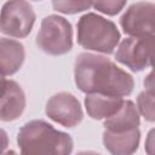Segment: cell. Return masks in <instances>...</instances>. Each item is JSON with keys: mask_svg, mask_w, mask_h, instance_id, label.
I'll return each mask as SVG.
<instances>
[{"mask_svg": "<svg viewBox=\"0 0 155 155\" xmlns=\"http://www.w3.org/2000/svg\"><path fill=\"white\" fill-rule=\"evenodd\" d=\"M74 79L84 93H104L126 97L134 88L131 74L109 58L90 52L80 53L74 63Z\"/></svg>", "mask_w": 155, "mask_h": 155, "instance_id": "6da1fadb", "label": "cell"}, {"mask_svg": "<svg viewBox=\"0 0 155 155\" xmlns=\"http://www.w3.org/2000/svg\"><path fill=\"white\" fill-rule=\"evenodd\" d=\"M17 144L22 154L67 155L73 151V138L56 130L44 120H31L23 125L17 134Z\"/></svg>", "mask_w": 155, "mask_h": 155, "instance_id": "7a4b0ae2", "label": "cell"}, {"mask_svg": "<svg viewBox=\"0 0 155 155\" xmlns=\"http://www.w3.org/2000/svg\"><path fill=\"white\" fill-rule=\"evenodd\" d=\"M120 41L114 22L97 13H86L78 22V44L88 51L111 54Z\"/></svg>", "mask_w": 155, "mask_h": 155, "instance_id": "3957f363", "label": "cell"}, {"mask_svg": "<svg viewBox=\"0 0 155 155\" xmlns=\"http://www.w3.org/2000/svg\"><path fill=\"white\" fill-rule=\"evenodd\" d=\"M38 47L50 56H62L73 48V28L68 19L58 15L46 16L36 35Z\"/></svg>", "mask_w": 155, "mask_h": 155, "instance_id": "277c9868", "label": "cell"}, {"mask_svg": "<svg viewBox=\"0 0 155 155\" xmlns=\"http://www.w3.org/2000/svg\"><path fill=\"white\" fill-rule=\"evenodd\" d=\"M36 15L27 0H7L0 11V33L23 39L33 29Z\"/></svg>", "mask_w": 155, "mask_h": 155, "instance_id": "5b68a950", "label": "cell"}, {"mask_svg": "<svg viewBox=\"0 0 155 155\" xmlns=\"http://www.w3.org/2000/svg\"><path fill=\"white\" fill-rule=\"evenodd\" d=\"M154 54V35L130 36L124 39L115 53V59L134 73L151 67Z\"/></svg>", "mask_w": 155, "mask_h": 155, "instance_id": "8992f818", "label": "cell"}, {"mask_svg": "<svg viewBox=\"0 0 155 155\" xmlns=\"http://www.w3.org/2000/svg\"><path fill=\"white\" fill-rule=\"evenodd\" d=\"M45 113L51 120L68 128L78 126L84 119L80 102L69 92H58L50 97Z\"/></svg>", "mask_w": 155, "mask_h": 155, "instance_id": "52a82bcc", "label": "cell"}, {"mask_svg": "<svg viewBox=\"0 0 155 155\" xmlns=\"http://www.w3.org/2000/svg\"><path fill=\"white\" fill-rule=\"evenodd\" d=\"M154 10L153 2L140 1L132 4L120 18V25L130 36L154 35Z\"/></svg>", "mask_w": 155, "mask_h": 155, "instance_id": "ba28073f", "label": "cell"}, {"mask_svg": "<svg viewBox=\"0 0 155 155\" xmlns=\"http://www.w3.org/2000/svg\"><path fill=\"white\" fill-rule=\"evenodd\" d=\"M25 93L15 80H6L0 90V120L5 122L19 119L25 109Z\"/></svg>", "mask_w": 155, "mask_h": 155, "instance_id": "9c48e42d", "label": "cell"}, {"mask_svg": "<svg viewBox=\"0 0 155 155\" xmlns=\"http://www.w3.org/2000/svg\"><path fill=\"white\" fill-rule=\"evenodd\" d=\"M140 140V131L138 127L126 131L103 132V144L105 149L115 155H128L137 151Z\"/></svg>", "mask_w": 155, "mask_h": 155, "instance_id": "30bf717a", "label": "cell"}, {"mask_svg": "<svg viewBox=\"0 0 155 155\" xmlns=\"http://www.w3.org/2000/svg\"><path fill=\"white\" fill-rule=\"evenodd\" d=\"M25 59L24 46L13 39L0 38V73L13 75L23 65Z\"/></svg>", "mask_w": 155, "mask_h": 155, "instance_id": "8fae6325", "label": "cell"}, {"mask_svg": "<svg viewBox=\"0 0 155 155\" xmlns=\"http://www.w3.org/2000/svg\"><path fill=\"white\" fill-rule=\"evenodd\" d=\"M122 102V97L104 93H86L85 97L86 111L93 120H102L113 115L121 107Z\"/></svg>", "mask_w": 155, "mask_h": 155, "instance_id": "7c38bea8", "label": "cell"}, {"mask_svg": "<svg viewBox=\"0 0 155 155\" xmlns=\"http://www.w3.org/2000/svg\"><path fill=\"white\" fill-rule=\"evenodd\" d=\"M140 124L139 111L130 99H124L121 107L110 116L104 119V128L109 131H126L138 127Z\"/></svg>", "mask_w": 155, "mask_h": 155, "instance_id": "4fadbf2b", "label": "cell"}, {"mask_svg": "<svg viewBox=\"0 0 155 155\" xmlns=\"http://www.w3.org/2000/svg\"><path fill=\"white\" fill-rule=\"evenodd\" d=\"M92 6V0H52L54 11L64 15H75L84 12Z\"/></svg>", "mask_w": 155, "mask_h": 155, "instance_id": "5bb4252c", "label": "cell"}, {"mask_svg": "<svg viewBox=\"0 0 155 155\" xmlns=\"http://www.w3.org/2000/svg\"><path fill=\"white\" fill-rule=\"evenodd\" d=\"M137 109L139 114L149 122H154L155 111H154V91L145 90L140 92L137 97Z\"/></svg>", "mask_w": 155, "mask_h": 155, "instance_id": "9a60e30c", "label": "cell"}, {"mask_svg": "<svg viewBox=\"0 0 155 155\" xmlns=\"http://www.w3.org/2000/svg\"><path fill=\"white\" fill-rule=\"evenodd\" d=\"M126 2L127 0H92L94 10L108 16L117 15L125 7Z\"/></svg>", "mask_w": 155, "mask_h": 155, "instance_id": "2e32d148", "label": "cell"}, {"mask_svg": "<svg viewBox=\"0 0 155 155\" xmlns=\"http://www.w3.org/2000/svg\"><path fill=\"white\" fill-rule=\"evenodd\" d=\"M7 147H8V136H7V132L4 128H0V154L5 153Z\"/></svg>", "mask_w": 155, "mask_h": 155, "instance_id": "e0dca14e", "label": "cell"}, {"mask_svg": "<svg viewBox=\"0 0 155 155\" xmlns=\"http://www.w3.org/2000/svg\"><path fill=\"white\" fill-rule=\"evenodd\" d=\"M144 86H145V90H151V91H154V78H153V71H150L149 75L144 79Z\"/></svg>", "mask_w": 155, "mask_h": 155, "instance_id": "ac0fdd59", "label": "cell"}, {"mask_svg": "<svg viewBox=\"0 0 155 155\" xmlns=\"http://www.w3.org/2000/svg\"><path fill=\"white\" fill-rule=\"evenodd\" d=\"M153 133H154V131L151 130V131H150V133H149V136H148V140L145 142L147 148H148V147H150V148H149V150H148V153H149V154H151V153H153V150H151V147H153Z\"/></svg>", "mask_w": 155, "mask_h": 155, "instance_id": "d6986e66", "label": "cell"}, {"mask_svg": "<svg viewBox=\"0 0 155 155\" xmlns=\"http://www.w3.org/2000/svg\"><path fill=\"white\" fill-rule=\"evenodd\" d=\"M5 75H2L1 73H0V90L4 87V85H5V82H6V79L4 78Z\"/></svg>", "mask_w": 155, "mask_h": 155, "instance_id": "ffe728a7", "label": "cell"}, {"mask_svg": "<svg viewBox=\"0 0 155 155\" xmlns=\"http://www.w3.org/2000/svg\"><path fill=\"white\" fill-rule=\"evenodd\" d=\"M33 1H42V0H33Z\"/></svg>", "mask_w": 155, "mask_h": 155, "instance_id": "44dd1931", "label": "cell"}]
</instances>
